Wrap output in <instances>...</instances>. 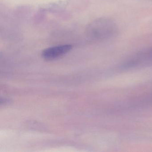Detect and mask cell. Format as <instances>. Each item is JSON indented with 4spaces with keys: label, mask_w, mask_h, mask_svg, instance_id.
<instances>
[{
    "label": "cell",
    "mask_w": 152,
    "mask_h": 152,
    "mask_svg": "<svg viewBox=\"0 0 152 152\" xmlns=\"http://www.w3.org/2000/svg\"><path fill=\"white\" fill-rule=\"evenodd\" d=\"M118 27L114 20L108 17L97 18L87 28L89 38L93 41L99 42L112 39L117 35Z\"/></svg>",
    "instance_id": "6da1fadb"
},
{
    "label": "cell",
    "mask_w": 152,
    "mask_h": 152,
    "mask_svg": "<svg viewBox=\"0 0 152 152\" xmlns=\"http://www.w3.org/2000/svg\"><path fill=\"white\" fill-rule=\"evenodd\" d=\"M72 45H63L46 49L42 51V57L46 60H53L60 57L72 49Z\"/></svg>",
    "instance_id": "3957f363"
},
{
    "label": "cell",
    "mask_w": 152,
    "mask_h": 152,
    "mask_svg": "<svg viewBox=\"0 0 152 152\" xmlns=\"http://www.w3.org/2000/svg\"><path fill=\"white\" fill-rule=\"evenodd\" d=\"M149 65H152V47L138 52L125 62L121 66V68L129 69Z\"/></svg>",
    "instance_id": "7a4b0ae2"
}]
</instances>
